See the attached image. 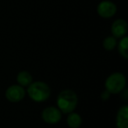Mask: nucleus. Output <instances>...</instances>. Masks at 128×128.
I'll return each mask as SVG.
<instances>
[{"mask_svg": "<svg viewBox=\"0 0 128 128\" xmlns=\"http://www.w3.org/2000/svg\"><path fill=\"white\" fill-rule=\"evenodd\" d=\"M41 117L46 123L54 124L60 122V120L62 119V112L56 107L49 106L43 110Z\"/></svg>", "mask_w": 128, "mask_h": 128, "instance_id": "obj_5", "label": "nucleus"}, {"mask_svg": "<svg viewBox=\"0 0 128 128\" xmlns=\"http://www.w3.org/2000/svg\"><path fill=\"white\" fill-rule=\"evenodd\" d=\"M117 128H128V106L126 104L119 108L116 118Z\"/></svg>", "mask_w": 128, "mask_h": 128, "instance_id": "obj_8", "label": "nucleus"}, {"mask_svg": "<svg viewBox=\"0 0 128 128\" xmlns=\"http://www.w3.org/2000/svg\"><path fill=\"white\" fill-rule=\"evenodd\" d=\"M126 84V76L122 73L115 72L110 75L105 80V90L110 94H118L122 92Z\"/></svg>", "mask_w": 128, "mask_h": 128, "instance_id": "obj_3", "label": "nucleus"}, {"mask_svg": "<svg viewBox=\"0 0 128 128\" xmlns=\"http://www.w3.org/2000/svg\"><path fill=\"white\" fill-rule=\"evenodd\" d=\"M57 106L62 113H70L74 112L77 106L78 98L73 90H65L60 92L57 96Z\"/></svg>", "mask_w": 128, "mask_h": 128, "instance_id": "obj_1", "label": "nucleus"}, {"mask_svg": "<svg viewBox=\"0 0 128 128\" xmlns=\"http://www.w3.org/2000/svg\"><path fill=\"white\" fill-rule=\"evenodd\" d=\"M82 117L76 112H70L67 118V123L70 128H79L82 124Z\"/></svg>", "mask_w": 128, "mask_h": 128, "instance_id": "obj_10", "label": "nucleus"}, {"mask_svg": "<svg viewBox=\"0 0 128 128\" xmlns=\"http://www.w3.org/2000/svg\"><path fill=\"white\" fill-rule=\"evenodd\" d=\"M98 15L104 18H110L115 15L117 12V6L112 1L104 0L99 3L96 8Z\"/></svg>", "mask_w": 128, "mask_h": 128, "instance_id": "obj_4", "label": "nucleus"}, {"mask_svg": "<svg viewBox=\"0 0 128 128\" xmlns=\"http://www.w3.org/2000/svg\"><path fill=\"white\" fill-rule=\"evenodd\" d=\"M27 94L34 102L41 103L48 100L51 94L49 86L44 82H34L28 86Z\"/></svg>", "mask_w": 128, "mask_h": 128, "instance_id": "obj_2", "label": "nucleus"}, {"mask_svg": "<svg viewBox=\"0 0 128 128\" xmlns=\"http://www.w3.org/2000/svg\"><path fill=\"white\" fill-rule=\"evenodd\" d=\"M17 81H18V84L22 87H28L32 82V76L29 72L24 70L18 74Z\"/></svg>", "mask_w": 128, "mask_h": 128, "instance_id": "obj_9", "label": "nucleus"}, {"mask_svg": "<svg viewBox=\"0 0 128 128\" xmlns=\"http://www.w3.org/2000/svg\"><path fill=\"white\" fill-rule=\"evenodd\" d=\"M110 94L107 90L103 91V92H102V94H101V98H102V99H103L104 101H106V100H108L109 98H110Z\"/></svg>", "mask_w": 128, "mask_h": 128, "instance_id": "obj_13", "label": "nucleus"}, {"mask_svg": "<svg viewBox=\"0 0 128 128\" xmlns=\"http://www.w3.org/2000/svg\"><path fill=\"white\" fill-rule=\"evenodd\" d=\"M112 36L117 38H123L124 36L126 35L127 32V23L124 20H115L112 25Z\"/></svg>", "mask_w": 128, "mask_h": 128, "instance_id": "obj_7", "label": "nucleus"}, {"mask_svg": "<svg viewBox=\"0 0 128 128\" xmlns=\"http://www.w3.org/2000/svg\"><path fill=\"white\" fill-rule=\"evenodd\" d=\"M26 91L24 90V87L20 85H16L13 84L11 85L6 91V98L7 100L12 103H17L20 102L25 98Z\"/></svg>", "mask_w": 128, "mask_h": 128, "instance_id": "obj_6", "label": "nucleus"}, {"mask_svg": "<svg viewBox=\"0 0 128 128\" xmlns=\"http://www.w3.org/2000/svg\"><path fill=\"white\" fill-rule=\"evenodd\" d=\"M103 46L105 50L107 51H112L117 46V40L113 36H107L103 41Z\"/></svg>", "mask_w": 128, "mask_h": 128, "instance_id": "obj_12", "label": "nucleus"}, {"mask_svg": "<svg viewBox=\"0 0 128 128\" xmlns=\"http://www.w3.org/2000/svg\"><path fill=\"white\" fill-rule=\"evenodd\" d=\"M118 52L121 54V56L124 57V59L128 58V38L126 36H124L121 38L120 41L118 42Z\"/></svg>", "mask_w": 128, "mask_h": 128, "instance_id": "obj_11", "label": "nucleus"}]
</instances>
